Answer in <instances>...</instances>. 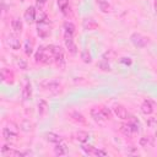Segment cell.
<instances>
[{
  "label": "cell",
  "mask_w": 157,
  "mask_h": 157,
  "mask_svg": "<svg viewBox=\"0 0 157 157\" xmlns=\"http://www.w3.org/2000/svg\"><path fill=\"white\" fill-rule=\"evenodd\" d=\"M34 59H36L37 63L48 64V63L52 61L53 56H52V53H50V50H49L48 47H47V48L40 47V48L37 50V53H36V55H34Z\"/></svg>",
  "instance_id": "7a4b0ae2"
},
{
  "label": "cell",
  "mask_w": 157,
  "mask_h": 157,
  "mask_svg": "<svg viewBox=\"0 0 157 157\" xmlns=\"http://www.w3.org/2000/svg\"><path fill=\"white\" fill-rule=\"evenodd\" d=\"M11 27L15 32H21L22 31V22L20 20H12L11 22Z\"/></svg>",
  "instance_id": "44dd1931"
},
{
  "label": "cell",
  "mask_w": 157,
  "mask_h": 157,
  "mask_svg": "<svg viewBox=\"0 0 157 157\" xmlns=\"http://www.w3.org/2000/svg\"><path fill=\"white\" fill-rule=\"evenodd\" d=\"M64 28H65V33H67V34H74V32H75V26L71 23V22H66L65 25H64Z\"/></svg>",
  "instance_id": "d4e9b609"
},
{
  "label": "cell",
  "mask_w": 157,
  "mask_h": 157,
  "mask_svg": "<svg viewBox=\"0 0 157 157\" xmlns=\"http://www.w3.org/2000/svg\"><path fill=\"white\" fill-rule=\"evenodd\" d=\"M139 121L136 120V119H131V121L130 123H128V124H121V126H120V131L124 134V135H126V136H131L134 132H137L139 131Z\"/></svg>",
  "instance_id": "3957f363"
},
{
  "label": "cell",
  "mask_w": 157,
  "mask_h": 157,
  "mask_svg": "<svg viewBox=\"0 0 157 157\" xmlns=\"http://www.w3.org/2000/svg\"><path fill=\"white\" fill-rule=\"evenodd\" d=\"M49 33H50V28H49V26L47 25V22H45V21L38 22V34L44 38V37H47Z\"/></svg>",
  "instance_id": "7c38bea8"
},
{
  "label": "cell",
  "mask_w": 157,
  "mask_h": 157,
  "mask_svg": "<svg viewBox=\"0 0 157 157\" xmlns=\"http://www.w3.org/2000/svg\"><path fill=\"white\" fill-rule=\"evenodd\" d=\"M47 108H48L47 102L44 99H40L38 102V114H39V117H43L47 113Z\"/></svg>",
  "instance_id": "e0dca14e"
},
{
  "label": "cell",
  "mask_w": 157,
  "mask_h": 157,
  "mask_svg": "<svg viewBox=\"0 0 157 157\" xmlns=\"http://www.w3.org/2000/svg\"><path fill=\"white\" fill-rule=\"evenodd\" d=\"M140 145H141L142 147H151V146H152V140H151V137H148V136L141 137Z\"/></svg>",
  "instance_id": "7402d4cb"
},
{
  "label": "cell",
  "mask_w": 157,
  "mask_h": 157,
  "mask_svg": "<svg viewBox=\"0 0 157 157\" xmlns=\"http://www.w3.org/2000/svg\"><path fill=\"white\" fill-rule=\"evenodd\" d=\"M75 136H76V140L80 141V142H86L88 140V137H90V135L86 131H77Z\"/></svg>",
  "instance_id": "d6986e66"
},
{
  "label": "cell",
  "mask_w": 157,
  "mask_h": 157,
  "mask_svg": "<svg viewBox=\"0 0 157 157\" xmlns=\"http://www.w3.org/2000/svg\"><path fill=\"white\" fill-rule=\"evenodd\" d=\"M113 110H114V114H115L119 119H121V120H128V119H129V113H128V110L125 109V107H123V105H120V104H117V105H114Z\"/></svg>",
  "instance_id": "ba28073f"
},
{
  "label": "cell",
  "mask_w": 157,
  "mask_h": 157,
  "mask_svg": "<svg viewBox=\"0 0 157 157\" xmlns=\"http://www.w3.org/2000/svg\"><path fill=\"white\" fill-rule=\"evenodd\" d=\"M96 27H97V23L94 22V20H92V18H86V20L83 21V28H85V29L92 31V29H94Z\"/></svg>",
  "instance_id": "ac0fdd59"
},
{
  "label": "cell",
  "mask_w": 157,
  "mask_h": 157,
  "mask_svg": "<svg viewBox=\"0 0 157 157\" xmlns=\"http://www.w3.org/2000/svg\"><path fill=\"white\" fill-rule=\"evenodd\" d=\"M31 96H32V85L29 82H26V85L22 90V98L25 101H27L31 98Z\"/></svg>",
  "instance_id": "2e32d148"
},
{
  "label": "cell",
  "mask_w": 157,
  "mask_h": 157,
  "mask_svg": "<svg viewBox=\"0 0 157 157\" xmlns=\"http://www.w3.org/2000/svg\"><path fill=\"white\" fill-rule=\"evenodd\" d=\"M130 39H131V43H132L135 47H137V48H144V47L147 44V38L144 37V36L140 34V33H134V34H131Z\"/></svg>",
  "instance_id": "8992f818"
},
{
  "label": "cell",
  "mask_w": 157,
  "mask_h": 157,
  "mask_svg": "<svg viewBox=\"0 0 157 157\" xmlns=\"http://www.w3.org/2000/svg\"><path fill=\"white\" fill-rule=\"evenodd\" d=\"M17 64H18V66H21V69H26V63H25L23 60L20 59V60L17 61Z\"/></svg>",
  "instance_id": "4dcf8cb0"
},
{
  "label": "cell",
  "mask_w": 157,
  "mask_h": 157,
  "mask_svg": "<svg viewBox=\"0 0 157 157\" xmlns=\"http://www.w3.org/2000/svg\"><path fill=\"white\" fill-rule=\"evenodd\" d=\"M81 58H82V60H83L85 63H90V61H91V55H90V53H88L87 49H85V50L82 52Z\"/></svg>",
  "instance_id": "83f0119b"
},
{
  "label": "cell",
  "mask_w": 157,
  "mask_h": 157,
  "mask_svg": "<svg viewBox=\"0 0 157 157\" xmlns=\"http://www.w3.org/2000/svg\"><path fill=\"white\" fill-rule=\"evenodd\" d=\"M91 117L96 121H104V120L110 118V110L105 107H102V108L96 107L91 110Z\"/></svg>",
  "instance_id": "6da1fadb"
},
{
  "label": "cell",
  "mask_w": 157,
  "mask_h": 157,
  "mask_svg": "<svg viewBox=\"0 0 157 157\" xmlns=\"http://www.w3.org/2000/svg\"><path fill=\"white\" fill-rule=\"evenodd\" d=\"M48 48H49V50H50V53H52L53 59H54L58 64H64L65 56H64L63 49H61L60 47H58V45H48Z\"/></svg>",
  "instance_id": "277c9868"
},
{
  "label": "cell",
  "mask_w": 157,
  "mask_h": 157,
  "mask_svg": "<svg viewBox=\"0 0 157 157\" xmlns=\"http://www.w3.org/2000/svg\"><path fill=\"white\" fill-rule=\"evenodd\" d=\"M64 42H65V45H66L67 50L71 54H76L77 53V48H76V44L74 43V39H72V36L71 34L65 33L64 34Z\"/></svg>",
  "instance_id": "52a82bcc"
},
{
  "label": "cell",
  "mask_w": 157,
  "mask_h": 157,
  "mask_svg": "<svg viewBox=\"0 0 157 157\" xmlns=\"http://www.w3.org/2000/svg\"><path fill=\"white\" fill-rule=\"evenodd\" d=\"M2 136H4V139L7 140V141L13 140V139H16V136H17V130L13 129V128L6 126V128H4V130H2Z\"/></svg>",
  "instance_id": "9c48e42d"
},
{
  "label": "cell",
  "mask_w": 157,
  "mask_h": 157,
  "mask_svg": "<svg viewBox=\"0 0 157 157\" xmlns=\"http://www.w3.org/2000/svg\"><path fill=\"white\" fill-rule=\"evenodd\" d=\"M21 1H25V0H21Z\"/></svg>",
  "instance_id": "836d02e7"
},
{
  "label": "cell",
  "mask_w": 157,
  "mask_h": 157,
  "mask_svg": "<svg viewBox=\"0 0 157 157\" xmlns=\"http://www.w3.org/2000/svg\"><path fill=\"white\" fill-rule=\"evenodd\" d=\"M82 151L90 156H107V152L103 151V150H97L96 147H93L92 145H82L81 146Z\"/></svg>",
  "instance_id": "5b68a950"
},
{
  "label": "cell",
  "mask_w": 157,
  "mask_h": 157,
  "mask_svg": "<svg viewBox=\"0 0 157 157\" xmlns=\"http://www.w3.org/2000/svg\"><path fill=\"white\" fill-rule=\"evenodd\" d=\"M120 61H121L123 64H128V65H130V64H131V60H130V58H123Z\"/></svg>",
  "instance_id": "f546056e"
},
{
  "label": "cell",
  "mask_w": 157,
  "mask_h": 157,
  "mask_svg": "<svg viewBox=\"0 0 157 157\" xmlns=\"http://www.w3.org/2000/svg\"><path fill=\"white\" fill-rule=\"evenodd\" d=\"M141 112L144 114H146V115H148V114H151L153 112V104H152V102L150 99L144 101V103L141 104Z\"/></svg>",
  "instance_id": "4fadbf2b"
},
{
  "label": "cell",
  "mask_w": 157,
  "mask_h": 157,
  "mask_svg": "<svg viewBox=\"0 0 157 157\" xmlns=\"http://www.w3.org/2000/svg\"><path fill=\"white\" fill-rule=\"evenodd\" d=\"M45 139H47V141L53 142V144H59V142L63 141L61 136L58 135V134H54V132H47L45 134Z\"/></svg>",
  "instance_id": "9a60e30c"
},
{
  "label": "cell",
  "mask_w": 157,
  "mask_h": 157,
  "mask_svg": "<svg viewBox=\"0 0 157 157\" xmlns=\"http://www.w3.org/2000/svg\"><path fill=\"white\" fill-rule=\"evenodd\" d=\"M25 20L27 23H33L36 21V9L33 6H29L26 11H25V15H23Z\"/></svg>",
  "instance_id": "30bf717a"
},
{
  "label": "cell",
  "mask_w": 157,
  "mask_h": 157,
  "mask_svg": "<svg viewBox=\"0 0 157 157\" xmlns=\"http://www.w3.org/2000/svg\"><path fill=\"white\" fill-rule=\"evenodd\" d=\"M58 6L61 10V12H66L67 7H69V0H58Z\"/></svg>",
  "instance_id": "cb8c5ba5"
},
{
  "label": "cell",
  "mask_w": 157,
  "mask_h": 157,
  "mask_svg": "<svg viewBox=\"0 0 157 157\" xmlns=\"http://www.w3.org/2000/svg\"><path fill=\"white\" fill-rule=\"evenodd\" d=\"M6 43H7V45H9L11 49H13V50H17V49H20V47H21L20 39H18L16 36H12V34H10V36L7 37V39H6Z\"/></svg>",
  "instance_id": "8fae6325"
},
{
  "label": "cell",
  "mask_w": 157,
  "mask_h": 157,
  "mask_svg": "<svg viewBox=\"0 0 157 157\" xmlns=\"http://www.w3.org/2000/svg\"><path fill=\"white\" fill-rule=\"evenodd\" d=\"M32 49H33V45H32V42L27 39V40L25 42V53H26L27 55H31V54H32V52H33Z\"/></svg>",
  "instance_id": "484cf974"
},
{
  "label": "cell",
  "mask_w": 157,
  "mask_h": 157,
  "mask_svg": "<svg viewBox=\"0 0 157 157\" xmlns=\"http://www.w3.org/2000/svg\"><path fill=\"white\" fill-rule=\"evenodd\" d=\"M155 10H156V12H157V0H156V2H155Z\"/></svg>",
  "instance_id": "d6a6232c"
},
{
  "label": "cell",
  "mask_w": 157,
  "mask_h": 157,
  "mask_svg": "<svg viewBox=\"0 0 157 157\" xmlns=\"http://www.w3.org/2000/svg\"><path fill=\"white\" fill-rule=\"evenodd\" d=\"M1 78H2V81H7V82H11L12 80V72H10L9 70H6V69H2L1 70Z\"/></svg>",
  "instance_id": "ffe728a7"
},
{
  "label": "cell",
  "mask_w": 157,
  "mask_h": 157,
  "mask_svg": "<svg viewBox=\"0 0 157 157\" xmlns=\"http://www.w3.org/2000/svg\"><path fill=\"white\" fill-rule=\"evenodd\" d=\"M71 119L75 120L76 123H85V118H83V115L80 114V113H77V112L71 113Z\"/></svg>",
  "instance_id": "603a6c76"
},
{
  "label": "cell",
  "mask_w": 157,
  "mask_h": 157,
  "mask_svg": "<svg viewBox=\"0 0 157 157\" xmlns=\"http://www.w3.org/2000/svg\"><path fill=\"white\" fill-rule=\"evenodd\" d=\"M45 2H47V0H37V5L38 6H43Z\"/></svg>",
  "instance_id": "1f68e13d"
},
{
  "label": "cell",
  "mask_w": 157,
  "mask_h": 157,
  "mask_svg": "<svg viewBox=\"0 0 157 157\" xmlns=\"http://www.w3.org/2000/svg\"><path fill=\"white\" fill-rule=\"evenodd\" d=\"M54 152L56 156H64L67 153V147L65 144L63 142H59V144H55V147H54Z\"/></svg>",
  "instance_id": "5bb4252c"
},
{
  "label": "cell",
  "mask_w": 157,
  "mask_h": 157,
  "mask_svg": "<svg viewBox=\"0 0 157 157\" xmlns=\"http://www.w3.org/2000/svg\"><path fill=\"white\" fill-rule=\"evenodd\" d=\"M147 125L151 126V128H155L157 125V118H155V117L147 118Z\"/></svg>",
  "instance_id": "f1b7e54d"
},
{
  "label": "cell",
  "mask_w": 157,
  "mask_h": 157,
  "mask_svg": "<svg viewBox=\"0 0 157 157\" xmlns=\"http://www.w3.org/2000/svg\"><path fill=\"white\" fill-rule=\"evenodd\" d=\"M98 5H99V7H101V10H102L103 12H108V11H109V5H108V2H105V1H103V0H98Z\"/></svg>",
  "instance_id": "4316f807"
}]
</instances>
